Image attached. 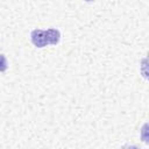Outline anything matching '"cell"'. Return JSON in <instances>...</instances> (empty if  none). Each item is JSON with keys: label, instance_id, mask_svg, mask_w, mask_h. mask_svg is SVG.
Listing matches in <instances>:
<instances>
[{"label": "cell", "instance_id": "obj_2", "mask_svg": "<svg viewBox=\"0 0 149 149\" xmlns=\"http://www.w3.org/2000/svg\"><path fill=\"white\" fill-rule=\"evenodd\" d=\"M47 33V40H48V44H52V45H56L59 40H61V33L58 29H55V28H49L45 30Z\"/></svg>", "mask_w": 149, "mask_h": 149}, {"label": "cell", "instance_id": "obj_1", "mask_svg": "<svg viewBox=\"0 0 149 149\" xmlns=\"http://www.w3.org/2000/svg\"><path fill=\"white\" fill-rule=\"evenodd\" d=\"M30 40L33 44L37 48H44L45 45H48L47 33L43 29H34L30 34Z\"/></svg>", "mask_w": 149, "mask_h": 149}, {"label": "cell", "instance_id": "obj_4", "mask_svg": "<svg viewBox=\"0 0 149 149\" xmlns=\"http://www.w3.org/2000/svg\"><path fill=\"white\" fill-rule=\"evenodd\" d=\"M84 1H86V2H92V1H94V0H84Z\"/></svg>", "mask_w": 149, "mask_h": 149}, {"label": "cell", "instance_id": "obj_3", "mask_svg": "<svg viewBox=\"0 0 149 149\" xmlns=\"http://www.w3.org/2000/svg\"><path fill=\"white\" fill-rule=\"evenodd\" d=\"M8 68V64H7V58L3 54H0V72H5Z\"/></svg>", "mask_w": 149, "mask_h": 149}]
</instances>
